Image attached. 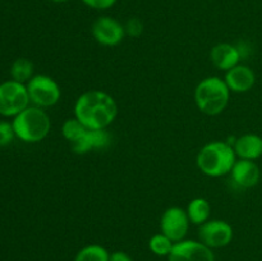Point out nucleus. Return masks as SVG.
<instances>
[{"instance_id": "9b49d317", "label": "nucleus", "mask_w": 262, "mask_h": 261, "mask_svg": "<svg viewBox=\"0 0 262 261\" xmlns=\"http://www.w3.org/2000/svg\"><path fill=\"white\" fill-rule=\"evenodd\" d=\"M224 81L230 92L245 94L252 90L256 83V74L251 67L246 64H238L232 69L225 72Z\"/></svg>"}, {"instance_id": "1a4fd4ad", "label": "nucleus", "mask_w": 262, "mask_h": 261, "mask_svg": "<svg viewBox=\"0 0 262 261\" xmlns=\"http://www.w3.org/2000/svg\"><path fill=\"white\" fill-rule=\"evenodd\" d=\"M189 223L191 222L186 210L179 206H171L161 215L160 230L176 243L186 238Z\"/></svg>"}, {"instance_id": "423d86ee", "label": "nucleus", "mask_w": 262, "mask_h": 261, "mask_svg": "<svg viewBox=\"0 0 262 261\" xmlns=\"http://www.w3.org/2000/svg\"><path fill=\"white\" fill-rule=\"evenodd\" d=\"M30 96L25 83L13 79L0 83V115L4 118H14L30 106Z\"/></svg>"}, {"instance_id": "7ed1b4c3", "label": "nucleus", "mask_w": 262, "mask_h": 261, "mask_svg": "<svg viewBox=\"0 0 262 261\" xmlns=\"http://www.w3.org/2000/svg\"><path fill=\"white\" fill-rule=\"evenodd\" d=\"M15 137L26 143H37L48 137L51 120L45 109L30 105L12 120Z\"/></svg>"}, {"instance_id": "b1692460", "label": "nucleus", "mask_w": 262, "mask_h": 261, "mask_svg": "<svg viewBox=\"0 0 262 261\" xmlns=\"http://www.w3.org/2000/svg\"><path fill=\"white\" fill-rule=\"evenodd\" d=\"M109 261H133L128 253L123 252V251H115V252L110 253Z\"/></svg>"}, {"instance_id": "6e6552de", "label": "nucleus", "mask_w": 262, "mask_h": 261, "mask_svg": "<svg viewBox=\"0 0 262 261\" xmlns=\"http://www.w3.org/2000/svg\"><path fill=\"white\" fill-rule=\"evenodd\" d=\"M91 33L95 41L102 46H117L124 40L125 28L124 25L118 19L107 15L99 17L91 26Z\"/></svg>"}, {"instance_id": "39448f33", "label": "nucleus", "mask_w": 262, "mask_h": 261, "mask_svg": "<svg viewBox=\"0 0 262 261\" xmlns=\"http://www.w3.org/2000/svg\"><path fill=\"white\" fill-rule=\"evenodd\" d=\"M30 101L33 106L46 109L59 102L61 90L58 82L46 74H36L26 83Z\"/></svg>"}, {"instance_id": "f8f14e48", "label": "nucleus", "mask_w": 262, "mask_h": 261, "mask_svg": "<svg viewBox=\"0 0 262 261\" xmlns=\"http://www.w3.org/2000/svg\"><path fill=\"white\" fill-rule=\"evenodd\" d=\"M112 143V136L106 129H87L86 133L77 141L71 143L72 150L78 155L92 150H105Z\"/></svg>"}, {"instance_id": "f257e3e1", "label": "nucleus", "mask_w": 262, "mask_h": 261, "mask_svg": "<svg viewBox=\"0 0 262 261\" xmlns=\"http://www.w3.org/2000/svg\"><path fill=\"white\" fill-rule=\"evenodd\" d=\"M117 115V101L102 90L83 92L74 104V117L89 129H106Z\"/></svg>"}, {"instance_id": "4be33fe9", "label": "nucleus", "mask_w": 262, "mask_h": 261, "mask_svg": "<svg viewBox=\"0 0 262 261\" xmlns=\"http://www.w3.org/2000/svg\"><path fill=\"white\" fill-rule=\"evenodd\" d=\"M125 35L132 36V37H138L143 32V25L138 18H130L124 25Z\"/></svg>"}, {"instance_id": "ddd939ff", "label": "nucleus", "mask_w": 262, "mask_h": 261, "mask_svg": "<svg viewBox=\"0 0 262 261\" xmlns=\"http://www.w3.org/2000/svg\"><path fill=\"white\" fill-rule=\"evenodd\" d=\"M230 177L235 186L241 187V188H252V187L257 186L260 182V166L256 164V161L237 159L232 171H230Z\"/></svg>"}, {"instance_id": "4468645a", "label": "nucleus", "mask_w": 262, "mask_h": 261, "mask_svg": "<svg viewBox=\"0 0 262 261\" xmlns=\"http://www.w3.org/2000/svg\"><path fill=\"white\" fill-rule=\"evenodd\" d=\"M210 59H211V63L216 68L227 72L229 69H232L233 67L238 66L242 56H241L237 46L228 42H222L217 44V45H215L211 49V51H210Z\"/></svg>"}, {"instance_id": "a211bd4d", "label": "nucleus", "mask_w": 262, "mask_h": 261, "mask_svg": "<svg viewBox=\"0 0 262 261\" xmlns=\"http://www.w3.org/2000/svg\"><path fill=\"white\" fill-rule=\"evenodd\" d=\"M110 253L105 247L97 243L84 246L78 251L74 261H109Z\"/></svg>"}, {"instance_id": "f03ea898", "label": "nucleus", "mask_w": 262, "mask_h": 261, "mask_svg": "<svg viewBox=\"0 0 262 261\" xmlns=\"http://www.w3.org/2000/svg\"><path fill=\"white\" fill-rule=\"evenodd\" d=\"M237 161L234 147L225 141L206 143L196 156L197 168L202 174L211 178L230 174Z\"/></svg>"}, {"instance_id": "5701e85b", "label": "nucleus", "mask_w": 262, "mask_h": 261, "mask_svg": "<svg viewBox=\"0 0 262 261\" xmlns=\"http://www.w3.org/2000/svg\"><path fill=\"white\" fill-rule=\"evenodd\" d=\"M118 0H82L86 7L95 10H106L114 7Z\"/></svg>"}, {"instance_id": "6ab92c4d", "label": "nucleus", "mask_w": 262, "mask_h": 261, "mask_svg": "<svg viewBox=\"0 0 262 261\" xmlns=\"http://www.w3.org/2000/svg\"><path fill=\"white\" fill-rule=\"evenodd\" d=\"M87 129L89 128L84 127L76 117H73L69 118V119H67L63 123V125H61V135L69 143H72L78 140V138H81L86 133Z\"/></svg>"}, {"instance_id": "f3484780", "label": "nucleus", "mask_w": 262, "mask_h": 261, "mask_svg": "<svg viewBox=\"0 0 262 261\" xmlns=\"http://www.w3.org/2000/svg\"><path fill=\"white\" fill-rule=\"evenodd\" d=\"M32 61L26 58H18L10 67V77L13 81L19 83H27L35 74H33Z\"/></svg>"}, {"instance_id": "20e7f679", "label": "nucleus", "mask_w": 262, "mask_h": 261, "mask_svg": "<svg viewBox=\"0 0 262 261\" xmlns=\"http://www.w3.org/2000/svg\"><path fill=\"white\" fill-rule=\"evenodd\" d=\"M193 96L200 112L206 115H219L227 109L230 90L224 78L211 76L204 78L197 84Z\"/></svg>"}, {"instance_id": "393cba45", "label": "nucleus", "mask_w": 262, "mask_h": 261, "mask_svg": "<svg viewBox=\"0 0 262 261\" xmlns=\"http://www.w3.org/2000/svg\"><path fill=\"white\" fill-rule=\"evenodd\" d=\"M49 2H53V3H66V2H69V0H49Z\"/></svg>"}, {"instance_id": "2eb2a0df", "label": "nucleus", "mask_w": 262, "mask_h": 261, "mask_svg": "<svg viewBox=\"0 0 262 261\" xmlns=\"http://www.w3.org/2000/svg\"><path fill=\"white\" fill-rule=\"evenodd\" d=\"M233 147L237 158L256 161L262 156V137L255 133H246L235 138Z\"/></svg>"}, {"instance_id": "0eeeda50", "label": "nucleus", "mask_w": 262, "mask_h": 261, "mask_svg": "<svg viewBox=\"0 0 262 261\" xmlns=\"http://www.w3.org/2000/svg\"><path fill=\"white\" fill-rule=\"evenodd\" d=\"M234 235L233 227L222 219H211L199 228V237L210 248H220L229 245Z\"/></svg>"}, {"instance_id": "aec40b11", "label": "nucleus", "mask_w": 262, "mask_h": 261, "mask_svg": "<svg viewBox=\"0 0 262 261\" xmlns=\"http://www.w3.org/2000/svg\"><path fill=\"white\" fill-rule=\"evenodd\" d=\"M173 241L161 232L158 234H154L148 241V248H150L151 252L158 256H169V253L173 250Z\"/></svg>"}, {"instance_id": "9d476101", "label": "nucleus", "mask_w": 262, "mask_h": 261, "mask_svg": "<svg viewBox=\"0 0 262 261\" xmlns=\"http://www.w3.org/2000/svg\"><path fill=\"white\" fill-rule=\"evenodd\" d=\"M168 261H215V256L212 248L201 241L182 240L174 243Z\"/></svg>"}, {"instance_id": "dca6fc26", "label": "nucleus", "mask_w": 262, "mask_h": 261, "mask_svg": "<svg viewBox=\"0 0 262 261\" xmlns=\"http://www.w3.org/2000/svg\"><path fill=\"white\" fill-rule=\"evenodd\" d=\"M186 211L188 214L189 222L196 225H201L209 220L211 214V205L204 197H196L189 201Z\"/></svg>"}, {"instance_id": "412c9836", "label": "nucleus", "mask_w": 262, "mask_h": 261, "mask_svg": "<svg viewBox=\"0 0 262 261\" xmlns=\"http://www.w3.org/2000/svg\"><path fill=\"white\" fill-rule=\"evenodd\" d=\"M15 137L14 128H13L12 122L7 120H0V147L10 145Z\"/></svg>"}]
</instances>
